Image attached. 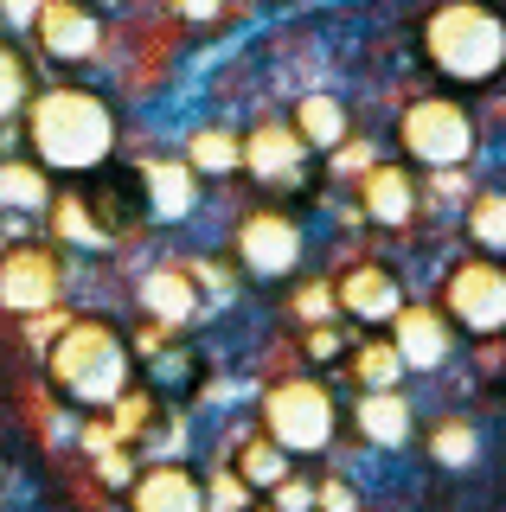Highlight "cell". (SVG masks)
I'll return each mask as SVG.
<instances>
[{
	"label": "cell",
	"mask_w": 506,
	"mask_h": 512,
	"mask_svg": "<svg viewBox=\"0 0 506 512\" xmlns=\"http://www.w3.org/2000/svg\"><path fill=\"white\" fill-rule=\"evenodd\" d=\"M391 352H398L404 372H442V365L455 359V327L442 320V308L404 301L398 320H391Z\"/></svg>",
	"instance_id": "obj_11"
},
{
	"label": "cell",
	"mask_w": 506,
	"mask_h": 512,
	"mask_svg": "<svg viewBox=\"0 0 506 512\" xmlns=\"http://www.w3.org/2000/svg\"><path fill=\"white\" fill-rule=\"evenodd\" d=\"M295 314H302V327H327V320H334V288H327V282H308L302 301H295Z\"/></svg>",
	"instance_id": "obj_30"
},
{
	"label": "cell",
	"mask_w": 506,
	"mask_h": 512,
	"mask_svg": "<svg viewBox=\"0 0 506 512\" xmlns=\"http://www.w3.org/2000/svg\"><path fill=\"white\" fill-rule=\"evenodd\" d=\"M359 199H366V218L378 231H404L410 218H417V180H410V167L398 160H372L366 173H359Z\"/></svg>",
	"instance_id": "obj_13"
},
{
	"label": "cell",
	"mask_w": 506,
	"mask_h": 512,
	"mask_svg": "<svg viewBox=\"0 0 506 512\" xmlns=\"http://www.w3.org/2000/svg\"><path fill=\"white\" fill-rule=\"evenodd\" d=\"M314 512H359V487L346 474H321L314 480Z\"/></svg>",
	"instance_id": "obj_28"
},
{
	"label": "cell",
	"mask_w": 506,
	"mask_h": 512,
	"mask_svg": "<svg viewBox=\"0 0 506 512\" xmlns=\"http://www.w3.org/2000/svg\"><path fill=\"white\" fill-rule=\"evenodd\" d=\"M398 308H404V282H398V269H385V263H353L334 282V314L359 320V327H391Z\"/></svg>",
	"instance_id": "obj_10"
},
{
	"label": "cell",
	"mask_w": 506,
	"mask_h": 512,
	"mask_svg": "<svg viewBox=\"0 0 506 512\" xmlns=\"http://www.w3.org/2000/svg\"><path fill=\"white\" fill-rule=\"evenodd\" d=\"M353 423H359V436L372 448H404L417 436V410L404 404V391H359Z\"/></svg>",
	"instance_id": "obj_18"
},
{
	"label": "cell",
	"mask_w": 506,
	"mask_h": 512,
	"mask_svg": "<svg viewBox=\"0 0 506 512\" xmlns=\"http://www.w3.org/2000/svg\"><path fill=\"white\" fill-rule=\"evenodd\" d=\"M302 224H295L289 212H276V205H263V212H250L244 224H237V263L250 269L257 282H282L302 269Z\"/></svg>",
	"instance_id": "obj_7"
},
{
	"label": "cell",
	"mask_w": 506,
	"mask_h": 512,
	"mask_svg": "<svg viewBox=\"0 0 506 512\" xmlns=\"http://www.w3.org/2000/svg\"><path fill=\"white\" fill-rule=\"evenodd\" d=\"M141 186H148V212L167 218V224H180V218L199 212V180H193V167H186L180 154L148 160V167H141Z\"/></svg>",
	"instance_id": "obj_15"
},
{
	"label": "cell",
	"mask_w": 506,
	"mask_h": 512,
	"mask_svg": "<svg viewBox=\"0 0 506 512\" xmlns=\"http://www.w3.org/2000/svg\"><path fill=\"white\" fill-rule=\"evenodd\" d=\"M45 212H52V231L65 237V244H84V250H97V244H103V224L90 218V205H84V199H52Z\"/></svg>",
	"instance_id": "obj_25"
},
{
	"label": "cell",
	"mask_w": 506,
	"mask_h": 512,
	"mask_svg": "<svg viewBox=\"0 0 506 512\" xmlns=\"http://www.w3.org/2000/svg\"><path fill=\"white\" fill-rule=\"evenodd\" d=\"M58 295H65V263L39 244H13L0 256V308L33 320V314H52Z\"/></svg>",
	"instance_id": "obj_8"
},
{
	"label": "cell",
	"mask_w": 506,
	"mask_h": 512,
	"mask_svg": "<svg viewBox=\"0 0 506 512\" xmlns=\"http://www.w3.org/2000/svg\"><path fill=\"white\" fill-rule=\"evenodd\" d=\"M289 128L302 135V148H308V154H314V148L334 154V148H346V141H353V109H346L334 90H308L302 103H295Z\"/></svg>",
	"instance_id": "obj_17"
},
{
	"label": "cell",
	"mask_w": 506,
	"mask_h": 512,
	"mask_svg": "<svg viewBox=\"0 0 506 512\" xmlns=\"http://www.w3.org/2000/svg\"><path fill=\"white\" fill-rule=\"evenodd\" d=\"M173 13H180V20H193V26H212L218 13H225V0H173Z\"/></svg>",
	"instance_id": "obj_31"
},
{
	"label": "cell",
	"mask_w": 506,
	"mask_h": 512,
	"mask_svg": "<svg viewBox=\"0 0 506 512\" xmlns=\"http://www.w3.org/2000/svg\"><path fill=\"white\" fill-rule=\"evenodd\" d=\"M231 474L244 480L250 493H276L282 480H289V455H282L276 442H263V436H250L244 448H237V461H231Z\"/></svg>",
	"instance_id": "obj_21"
},
{
	"label": "cell",
	"mask_w": 506,
	"mask_h": 512,
	"mask_svg": "<svg viewBox=\"0 0 506 512\" xmlns=\"http://www.w3.org/2000/svg\"><path fill=\"white\" fill-rule=\"evenodd\" d=\"M398 148L417 167H462L474 154V116L449 96H417L398 116Z\"/></svg>",
	"instance_id": "obj_5"
},
{
	"label": "cell",
	"mask_w": 506,
	"mask_h": 512,
	"mask_svg": "<svg viewBox=\"0 0 506 512\" xmlns=\"http://www.w3.org/2000/svg\"><path fill=\"white\" fill-rule=\"evenodd\" d=\"M302 167H308V148H302V135H295L282 116H263L250 135H237V173H250V180L295 186Z\"/></svg>",
	"instance_id": "obj_9"
},
{
	"label": "cell",
	"mask_w": 506,
	"mask_h": 512,
	"mask_svg": "<svg viewBox=\"0 0 506 512\" xmlns=\"http://www.w3.org/2000/svg\"><path fill=\"white\" fill-rule=\"evenodd\" d=\"M26 96H33V77H26L20 52H13L7 39H0V122H13L26 109Z\"/></svg>",
	"instance_id": "obj_27"
},
{
	"label": "cell",
	"mask_w": 506,
	"mask_h": 512,
	"mask_svg": "<svg viewBox=\"0 0 506 512\" xmlns=\"http://www.w3.org/2000/svg\"><path fill=\"white\" fill-rule=\"evenodd\" d=\"M340 436V404L321 378H282L263 391V442L282 455H321Z\"/></svg>",
	"instance_id": "obj_4"
},
{
	"label": "cell",
	"mask_w": 506,
	"mask_h": 512,
	"mask_svg": "<svg viewBox=\"0 0 506 512\" xmlns=\"http://www.w3.org/2000/svg\"><path fill=\"white\" fill-rule=\"evenodd\" d=\"M199 487H205V512H257V493H250L231 468L199 474Z\"/></svg>",
	"instance_id": "obj_26"
},
{
	"label": "cell",
	"mask_w": 506,
	"mask_h": 512,
	"mask_svg": "<svg viewBox=\"0 0 506 512\" xmlns=\"http://www.w3.org/2000/svg\"><path fill=\"white\" fill-rule=\"evenodd\" d=\"M52 391L77 410H109L135 384V352L109 320H65L45 346Z\"/></svg>",
	"instance_id": "obj_1"
},
{
	"label": "cell",
	"mask_w": 506,
	"mask_h": 512,
	"mask_svg": "<svg viewBox=\"0 0 506 512\" xmlns=\"http://www.w3.org/2000/svg\"><path fill=\"white\" fill-rule=\"evenodd\" d=\"M442 320L474 333V340H494L506 327V276H500V263H487V256L455 263L449 288H442Z\"/></svg>",
	"instance_id": "obj_6"
},
{
	"label": "cell",
	"mask_w": 506,
	"mask_h": 512,
	"mask_svg": "<svg viewBox=\"0 0 506 512\" xmlns=\"http://www.w3.org/2000/svg\"><path fill=\"white\" fill-rule=\"evenodd\" d=\"M0 487H7V455H0Z\"/></svg>",
	"instance_id": "obj_34"
},
{
	"label": "cell",
	"mask_w": 506,
	"mask_h": 512,
	"mask_svg": "<svg viewBox=\"0 0 506 512\" xmlns=\"http://www.w3.org/2000/svg\"><path fill=\"white\" fill-rule=\"evenodd\" d=\"M141 308H148L154 320H161V327H193L199 320V282H193V269H148V276H141Z\"/></svg>",
	"instance_id": "obj_16"
},
{
	"label": "cell",
	"mask_w": 506,
	"mask_h": 512,
	"mask_svg": "<svg viewBox=\"0 0 506 512\" xmlns=\"http://www.w3.org/2000/svg\"><path fill=\"white\" fill-rule=\"evenodd\" d=\"M0 205L7 212H45L52 205V186H45L39 160H0Z\"/></svg>",
	"instance_id": "obj_22"
},
{
	"label": "cell",
	"mask_w": 506,
	"mask_h": 512,
	"mask_svg": "<svg viewBox=\"0 0 506 512\" xmlns=\"http://www.w3.org/2000/svg\"><path fill=\"white\" fill-rule=\"evenodd\" d=\"M423 455L442 474H468L481 461V423L474 416H442V423H430V436H423Z\"/></svg>",
	"instance_id": "obj_19"
},
{
	"label": "cell",
	"mask_w": 506,
	"mask_h": 512,
	"mask_svg": "<svg viewBox=\"0 0 506 512\" xmlns=\"http://www.w3.org/2000/svg\"><path fill=\"white\" fill-rule=\"evenodd\" d=\"M180 160L193 167V180H205V173L225 180V173H237V135H231V128H199V135L186 141Z\"/></svg>",
	"instance_id": "obj_23"
},
{
	"label": "cell",
	"mask_w": 506,
	"mask_h": 512,
	"mask_svg": "<svg viewBox=\"0 0 506 512\" xmlns=\"http://www.w3.org/2000/svg\"><path fill=\"white\" fill-rule=\"evenodd\" d=\"M302 352L314 365H334V359H346V333L334 327V320H327V327H308L302 333Z\"/></svg>",
	"instance_id": "obj_29"
},
{
	"label": "cell",
	"mask_w": 506,
	"mask_h": 512,
	"mask_svg": "<svg viewBox=\"0 0 506 512\" xmlns=\"http://www.w3.org/2000/svg\"><path fill=\"white\" fill-rule=\"evenodd\" d=\"M26 128L45 173H90L116 148V116L97 90H45L26 109Z\"/></svg>",
	"instance_id": "obj_2"
},
{
	"label": "cell",
	"mask_w": 506,
	"mask_h": 512,
	"mask_svg": "<svg viewBox=\"0 0 506 512\" xmlns=\"http://www.w3.org/2000/svg\"><path fill=\"white\" fill-rule=\"evenodd\" d=\"M423 58L455 84H487L506 64V26L487 0H442L423 20Z\"/></svg>",
	"instance_id": "obj_3"
},
{
	"label": "cell",
	"mask_w": 506,
	"mask_h": 512,
	"mask_svg": "<svg viewBox=\"0 0 506 512\" xmlns=\"http://www.w3.org/2000/svg\"><path fill=\"white\" fill-rule=\"evenodd\" d=\"M276 506L282 512H308L314 506V487H302V480H282V487H276Z\"/></svg>",
	"instance_id": "obj_33"
},
{
	"label": "cell",
	"mask_w": 506,
	"mask_h": 512,
	"mask_svg": "<svg viewBox=\"0 0 506 512\" xmlns=\"http://www.w3.org/2000/svg\"><path fill=\"white\" fill-rule=\"evenodd\" d=\"M468 237H474V250H481L487 263L506 250V199L500 192H481V199L468 205Z\"/></svg>",
	"instance_id": "obj_24"
},
{
	"label": "cell",
	"mask_w": 506,
	"mask_h": 512,
	"mask_svg": "<svg viewBox=\"0 0 506 512\" xmlns=\"http://www.w3.org/2000/svg\"><path fill=\"white\" fill-rule=\"evenodd\" d=\"M346 372H353L359 391H398V384H404V365H398V352H391V340L346 346Z\"/></svg>",
	"instance_id": "obj_20"
},
{
	"label": "cell",
	"mask_w": 506,
	"mask_h": 512,
	"mask_svg": "<svg viewBox=\"0 0 506 512\" xmlns=\"http://www.w3.org/2000/svg\"><path fill=\"white\" fill-rule=\"evenodd\" d=\"M33 32H39L45 58H58V64H84V58L103 52V20L84 7V0H45Z\"/></svg>",
	"instance_id": "obj_12"
},
{
	"label": "cell",
	"mask_w": 506,
	"mask_h": 512,
	"mask_svg": "<svg viewBox=\"0 0 506 512\" xmlns=\"http://www.w3.org/2000/svg\"><path fill=\"white\" fill-rule=\"evenodd\" d=\"M39 7H45V0H0V20H7L13 32H26L39 20Z\"/></svg>",
	"instance_id": "obj_32"
},
{
	"label": "cell",
	"mask_w": 506,
	"mask_h": 512,
	"mask_svg": "<svg viewBox=\"0 0 506 512\" xmlns=\"http://www.w3.org/2000/svg\"><path fill=\"white\" fill-rule=\"evenodd\" d=\"M129 512H205V487L193 468L161 461V468H141L129 480Z\"/></svg>",
	"instance_id": "obj_14"
}]
</instances>
